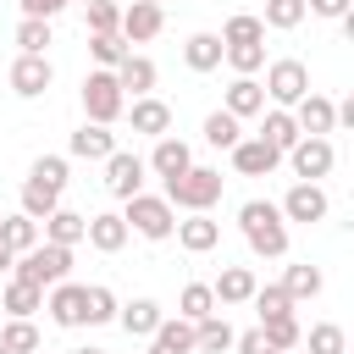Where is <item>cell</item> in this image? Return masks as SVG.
<instances>
[{
	"label": "cell",
	"mask_w": 354,
	"mask_h": 354,
	"mask_svg": "<svg viewBox=\"0 0 354 354\" xmlns=\"http://www.w3.org/2000/svg\"><path fill=\"white\" fill-rule=\"evenodd\" d=\"M277 210H282V221H288V227H293V221H299V227H315V221H326L332 199H326V188H321V183H293V188L282 194V205H277Z\"/></svg>",
	"instance_id": "8"
},
{
	"label": "cell",
	"mask_w": 354,
	"mask_h": 354,
	"mask_svg": "<svg viewBox=\"0 0 354 354\" xmlns=\"http://www.w3.org/2000/svg\"><path fill=\"white\" fill-rule=\"evenodd\" d=\"M299 348H304V354H348V332H343L337 321H315V326L299 337Z\"/></svg>",
	"instance_id": "33"
},
{
	"label": "cell",
	"mask_w": 354,
	"mask_h": 354,
	"mask_svg": "<svg viewBox=\"0 0 354 354\" xmlns=\"http://www.w3.org/2000/svg\"><path fill=\"white\" fill-rule=\"evenodd\" d=\"M61 194H66V155H39L22 177V216L44 221L50 210H61Z\"/></svg>",
	"instance_id": "2"
},
{
	"label": "cell",
	"mask_w": 354,
	"mask_h": 354,
	"mask_svg": "<svg viewBox=\"0 0 354 354\" xmlns=\"http://www.w3.org/2000/svg\"><path fill=\"white\" fill-rule=\"evenodd\" d=\"M282 160L293 166V177H299V183H321V177L337 166V149H332V138H299Z\"/></svg>",
	"instance_id": "9"
},
{
	"label": "cell",
	"mask_w": 354,
	"mask_h": 354,
	"mask_svg": "<svg viewBox=\"0 0 354 354\" xmlns=\"http://www.w3.org/2000/svg\"><path fill=\"white\" fill-rule=\"evenodd\" d=\"M238 138H243V122L238 116H227V111H210L205 116V144L210 149H232Z\"/></svg>",
	"instance_id": "39"
},
{
	"label": "cell",
	"mask_w": 354,
	"mask_h": 354,
	"mask_svg": "<svg viewBox=\"0 0 354 354\" xmlns=\"http://www.w3.org/2000/svg\"><path fill=\"white\" fill-rule=\"evenodd\" d=\"M171 238H177L188 254H210V249L221 243V221H210V210H205V216H183Z\"/></svg>",
	"instance_id": "23"
},
{
	"label": "cell",
	"mask_w": 354,
	"mask_h": 354,
	"mask_svg": "<svg viewBox=\"0 0 354 354\" xmlns=\"http://www.w3.org/2000/svg\"><path fill=\"white\" fill-rule=\"evenodd\" d=\"M304 17H310V11H304V0H266V17H260V22H266V28H277V33H293Z\"/></svg>",
	"instance_id": "42"
},
{
	"label": "cell",
	"mask_w": 354,
	"mask_h": 354,
	"mask_svg": "<svg viewBox=\"0 0 354 354\" xmlns=\"http://www.w3.org/2000/svg\"><path fill=\"white\" fill-rule=\"evenodd\" d=\"M0 343H6V354H39V326L33 321H0Z\"/></svg>",
	"instance_id": "41"
},
{
	"label": "cell",
	"mask_w": 354,
	"mask_h": 354,
	"mask_svg": "<svg viewBox=\"0 0 354 354\" xmlns=\"http://www.w3.org/2000/svg\"><path fill=\"white\" fill-rule=\"evenodd\" d=\"M127 122H133V133H144V138H166L171 133V105L160 100V94H144V100H127V111H122Z\"/></svg>",
	"instance_id": "13"
},
{
	"label": "cell",
	"mask_w": 354,
	"mask_h": 354,
	"mask_svg": "<svg viewBox=\"0 0 354 354\" xmlns=\"http://www.w3.org/2000/svg\"><path fill=\"white\" fill-rule=\"evenodd\" d=\"M111 149H116V133H111V127H94V122H83V127L66 138V155H72V160H105Z\"/></svg>",
	"instance_id": "26"
},
{
	"label": "cell",
	"mask_w": 354,
	"mask_h": 354,
	"mask_svg": "<svg viewBox=\"0 0 354 354\" xmlns=\"http://www.w3.org/2000/svg\"><path fill=\"white\" fill-rule=\"evenodd\" d=\"M0 243H6L11 254H28V249H39L44 238H39V221L17 210V216H0Z\"/></svg>",
	"instance_id": "31"
},
{
	"label": "cell",
	"mask_w": 354,
	"mask_h": 354,
	"mask_svg": "<svg viewBox=\"0 0 354 354\" xmlns=\"http://www.w3.org/2000/svg\"><path fill=\"white\" fill-rule=\"evenodd\" d=\"M254 138H260V144H271L277 155H288V149H293L304 133H299L293 111H277V105H271V111H260V133H254Z\"/></svg>",
	"instance_id": "22"
},
{
	"label": "cell",
	"mask_w": 354,
	"mask_h": 354,
	"mask_svg": "<svg viewBox=\"0 0 354 354\" xmlns=\"http://www.w3.org/2000/svg\"><path fill=\"white\" fill-rule=\"evenodd\" d=\"M232 348H238V354H277V348L266 343V332H260V326H249V332H238V337H232Z\"/></svg>",
	"instance_id": "47"
},
{
	"label": "cell",
	"mask_w": 354,
	"mask_h": 354,
	"mask_svg": "<svg viewBox=\"0 0 354 354\" xmlns=\"http://www.w3.org/2000/svg\"><path fill=\"white\" fill-rule=\"evenodd\" d=\"M238 227H243V243L260 254V260H282L288 254V221L271 199H243L238 205Z\"/></svg>",
	"instance_id": "1"
},
{
	"label": "cell",
	"mask_w": 354,
	"mask_h": 354,
	"mask_svg": "<svg viewBox=\"0 0 354 354\" xmlns=\"http://www.w3.org/2000/svg\"><path fill=\"white\" fill-rule=\"evenodd\" d=\"M260 332H266V343H271L277 354H293V348H299V337H304V326H299L293 315H282V321H266Z\"/></svg>",
	"instance_id": "45"
},
{
	"label": "cell",
	"mask_w": 354,
	"mask_h": 354,
	"mask_svg": "<svg viewBox=\"0 0 354 354\" xmlns=\"http://www.w3.org/2000/svg\"><path fill=\"white\" fill-rule=\"evenodd\" d=\"M11 277H17V282H33V288H55V282L72 277V249H61V243H39V249L17 254Z\"/></svg>",
	"instance_id": "6"
},
{
	"label": "cell",
	"mask_w": 354,
	"mask_h": 354,
	"mask_svg": "<svg viewBox=\"0 0 354 354\" xmlns=\"http://www.w3.org/2000/svg\"><path fill=\"white\" fill-rule=\"evenodd\" d=\"M183 66H188V72H216V66H221V39H216V33H188Z\"/></svg>",
	"instance_id": "32"
},
{
	"label": "cell",
	"mask_w": 354,
	"mask_h": 354,
	"mask_svg": "<svg viewBox=\"0 0 354 354\" xmlns=\"http://www.w3.org/2000/svg\"><path fill=\"white\" fill-rule=\"evenodd\" d=\"M127 221H122V210H100V216H88V232H83V243L88 249H100V254H116V249H127Z\"/></svg>",
	"instance_id": "17"
},
{
	"label": "cell",
	"mask_w": 354,
	"mask_h": 354,
	"mask_svg": "<svg viewBox=\"0 0 354 354\" xmlns=\"http://www.w3.org/2000/svg\"><path fill=\"white\" fill-rule=\"evenodd\" d=\"M55 39H50V22H33V17H22L17 22V55H44Z\"/></svg>",
	"instance_id": "44"
},
{
	"label": "cell",
	"mask_w": 354,
	"mask_h": 354,
	"mask_svg": "<svg viewBox=\"0 0 354 354\" xmlns=\"http://www.w3.org/2000/svg\"><path fill=\"white\" fill-rule=\"evenodd\" d=\"M0 354H6V343H0Z\"/></svg>",
	"instance_id": "54"
},
{
	"label": "cell",
	"mask_w": 354,
	"mask_h": 354,
	"mask_svg": "<svg viewBox=\"0 0 354 354\" xmlns=\"http://www.w3.org/2000/svg\"><path fill=\"white\" fill-rule=\"evenodd\" d=\"M160 183H171V177H183L188 166H194V149L177 138V133H166V138H155V149H149V160H144Z\"/></svg>",
	"instance_id": "15"
},
{
	"label": "cell",
	"mask_w": 354,
	"mask_h": 354,
	"mask_svg": "<svg viewBox=\"0 0 354 354\" xmlns=\"http://www.w3.org/2000/svg\"><path fill=\"white\" fill-rule=\"evenodd\" d=\"M293 354H304V348H293Z\"/></svg>",
	"instance_id": "53"
},
{
	"label": "cell",
	"mask_w": 354,
	"mask_h": 354,
	"mask_svg": "<svg viewBox=\"0 0 354 354\" xmlns=\"http://www.w3.org/2000/svg\"><path fill=\"white\" fill-rule=\"evenodd\" d=\"M122 221H127V232H138V238H149V243H166V238L177 232V210H171L160 194H133V199H122Z\"/></svg>",
	"instance_id": "4"
},
{
	"label": "cell",
	"mask_w": 354,
	"mask_h": 354,
	"mask_svg": "<svg viewBox=\"0 0 354 354\" xmlns=\"http://www.w3.org/2000/svg\"><path fill=\"white\" fill-rule=\"evenodd\" d=\"M83 22H88V33H116L122 28V0H88Z\"/></svg>",
	"instance_id": "43"
},
{
	"label": "cell",
	"mask_w": 354,
	"mask_h": 354,
	"mask_svg": "<svg viewBox=\"0 0 354 354\" xmlns=\"http://www.w3.org/2000/svg\"><path fill=\"white\" fill-rule=\"evenodd\" d=\"M293 304H304V299H315L321 288H326V277H321V266H310V260H299V266H288L282 271V282H277Z\"/></svg>",
	"instance_id": "30"
},
{
	"label": "cell",
	"mask_w": 354,
	"mask_h": 354,
	"mask_svg": "<svg viewBox=\"0 0 354 354\" xmlns=\"http://www.w3.org/2000/svg\"><path fill=\"white\" fill-rule=\"evenodd\" d=\"M221 188H227V177L216 171V166H188L183 177H171L166 188H160V199L171 205V210H188V216H205L216 199H221Z\"/></svg>",
	"instance_id": "3"
},
{
	"label": "cell",
	"mask_w": 354,
	"mask_h": 354,
	"mask_svg": "<svg viewBox=\"0 0 354 354\" xmlns=\"http://www.w3.org/2000/svg\"><path fill=\"white\" fill-rule=\"evenodd\" d=\"M260 88H266V100H271L277 111H293V105L310 94V66H304L299 55H282V61L266 66V83H260Z\"/></svg>",
	"instance_id": "7"
},
{
	"label": "cell",
	"mask_w": 354,
	"mask_h": 354,
	"mask_svg": "<svg viewBox=\"0 0 354 354\" xmlns=\"http://www.w3.org/2000/svg\"><path fill=\"white\" fill-rule=\"evenodd\" d=\"M127 50H133V44H127L122 33H88V55H94L100 72H116V66L127 61Z\"/></svg>",
	"instance_id": "36"
},
{
	"label": "cell",
	"mask_w": 354,
	"mask_h": 354,
	"mask_svg": "<svg viewBox=\"0 0 354 354\" xmlns=\"http://www.w3.org/2000/svg\"><path fill=\"white\" fill-rule=\"evenodd\" d=\"M0 321H6V310H0Z\"/></svg>",
	"instance_id": "55"
},
{
	"label": "cell",
	"mask_w": 354,
	"mask_h": 354,
	"mask_svg": "<svg viewBox=\"0 0 354 354\" xmlns=\"http://www.w3.org/2000/svg\"><path fill=\"white\" fill-rule=\"evenodd\" d=\"M232 321L216 310V315H205V321H194V354H227L232 348Z\"/></svg>",
	"instance_id": "28"
},
{
	"label": "cell",
	"mask_w": 354,
	"mask_h": 354,
	"mask_svg": "<svg viewBox=\"0 0 354 354\" xmlns=\"http://www.w3.org/2000/svg\"><path fill=\"white\" fill-rule=\"evenodd\" d=\"M72 354H105V348H94V343H88V348H72Z\"/></svg>",
	"instance_id": "50"
},
{
	"label": "cell",
	"mask_w": 354,
	"mask_h": 354,
	"mask_svg": "<svg viewBox=\"0 0 354 354\" xmlns=\"http://www.w3.org/2000/svg\"><path fill=\"white\" fill-rule=\"evenodd\" d=\"M293 122H299V133H304V138H332V133H337V111H332V100H326V94H315V88L293 105Z\"/></svg>",
	"instance_id": "14"
},
{
	"label": "cell",
	"mask_w": 354,
	"mask_h": 354,
	"mask_svg": "<svg viewBox=\"0 0 354 354\" xmlns=\"http://www.w3.org/2000/svg\"><path fill=\"white\" fill-rule=\"evenodd\" d=\"M221 44H266V22L254 17V11H238V17H227V28L216 33Z\"/></svg>",
	"instance_id": "37"
},
{
	"label": "cell",
	"mask_w": 354,
	"mask_h": 354,
	"mask_svg": "<svg viewBox=\"0 0 354 354\" xmlns=\"http://www.w3.org/2000/svg\"><path fill=\"white\" fill-rule=\"evenodd\" d=\"M50 83H55L50 55H17V61H11V94H17V100H39Z\"/></svg>",
	"instance_id": "11"
},
{
	"label": "cell",
	"mask_w": 354,
	"mask_h": 354,
	"mask_svg": "<svg viewBox=\"0 0 354 354\" xmlns=\"http://www.w3.org/2000/svg\"><path fill=\"white\" fill-rule=\"evenodd\" d=\"M249 304H254V315H260V326H266V321H282V315H293V310H299V304H293V299H288V293H282L277 282H266V288H254V299H249Z\"/></svg>",
	"instance_id": "38"
},
{
	"label": "cell",
	"mask_w": 354,
	"mask_h": 354,
	"mask_svg": "<svg viewBox=\"0 0 354 354\" xmlns=\"http://www.w3.org/2000/svg\"><path fill=\"white\" fill-rule=\"evenodd\" d=\"M144 155H133V149H111L105 155V194L111 199H133V194H144Z\"/></svg>",
	"instance_id": "10"
},
{
	"label": "cell",
	"mask_w": 354,
	"mask_h": 354,
	"mask_svg": "<svg viewBox=\"0 0 354 354\" xmlns=\"http://www.w3.org/2000/svg\"><path fill=\"white\" fill-rule=\"evenodd\" d=\"M149 6H166V0H149Z\"/></svg>",
	"instance_id": "52"
},
{
	"label": "cell",
	"mask_w": 354,
	"mask_h": 354,
	"mask_svg": "<svg viewBox=\"0 0 354 354\" xmlns=\"http://www.w3.org/2000/svg\"><path fill=\"white\" fill-rule=\"evenodd\" d=\"M44 310H50V321L55 326H83V282H55V288H44Z\"/></svg>",
	"instance_id": "19"
},
{
	"label": "cell",
	"mask_w": 354,
	"mask_h": 354,
	"mask_svg": "<svg viewBox=\"0 0 354 354\" xmlns=\"http://www.w3.org/2000/svg\"><path fill=\"white\" fill-rule=\"evenodd\" d=\"M221 61L238 72V77H254L266 66V44H221Z\"/></svg>",
	"instance_id": "40"
},
{
	"label": "cell",
	"mask_w": 354,
	"mask_h": 354,
	"mask_svg": "<svg viewBox=\"0 0 354 354\" xmlns=\"http://www.w3.org/2000/svg\"><path fill=\"white\" fill-rule=\"evenodd\" d=\"M166 28V6H149V0H133V6H122V39L127 44H149L155 33Z\"/></svg>",
	"instance_id": "12"
},
{
	"label": "cell",
	"mask_w": 354,
	"mask_h": 354,
	"mask_svg": "<svg viewBox=\"0 0 354 354\" xmlns=\"http://www.w3.org/2000/svg\"><path fill=\"white\" fill-rule=\"evenodd\" d=\"M149 354H194V326L177 315H160V326L149 332Z\"/></svg>",
	"instance_id": "29"
},
{
	"label": "cell",
	"mask_w": 354,
	"mask_h": 354,
	"mask_svg": "<svg viewBox=\"0 0 354 354\" xmlns=\"http://www.w3.org/2000/svg\"><path fill=\"white\" fill-rule=\"evenodd\" d=\"M155 77H160V72H155V61H149V55H133V50H127V61L116 66V83H122V94H127V100L155 94Z\"/></svg>",
	"instance_id": "25"
},
{
	"label": "cell",
	"mask_w": 354,
	"mask_h": 354,
	"mask_svg": "<svg viewBox=\"0 0 354 354\" xmlns=\"http://www.w3.org/2000/svg\"><path fill=\"white\" fill-rule=\"evenodd\" d=\"M0 310H6V321H33L39 310H44V288H33V282H6L0 288Z\"/></svg>",
	"instance_id": "24"
},
{
	"label": "cell",
	"mask_w": 354,
	"mask_h": 354,
	"mask_svg": "<svg viewBox=\"0 0 354 354\" xmlns=\"http://www.w3.org/2000/svg\"><path fill=\"white\" fill-rule=\"evenodd\" d=\"M254 288H260V277L249 271V266H227L216 282H210V293H216V310H232V304H249L254 299Z\"/></svg>",
	"instance_id": "18"
},
{
	"label": "cell",
	"mask_w": 354,
	"mask_h": 354,
	"mask_svg": "<svg viewBox=\"0 0 354 354\" xmlns=\"http://www.w3.org/2000/svg\"><path fill=\"white\" fill-rule=\"evenodd\" d=\"M304 11H310V17L337 22V17H348V11H354V0H304Z\"/></svg>",
	"instance_id": "48"
},
{
	"label": "cell",
	"mask_w": 354,
	"mask_h": 354,
	"mask_svg": "<svg viewBox=\"0 0 354 354\" xmlns=\"http://www.w3.org/2000/svg\"><path fill=\"white\" fill-rule=\"evenodd\" d=\"M83 232H88V216H77V210H66V205L39 221V238H44V243H61V249H77Z\"/></svg>",
	"instance_id": "21"
},
{
	"label": "cell",
	"mask_w": 354,
	"mask_h": 354,
	"mask_svg": "<svg viewBox=\"0 0 354 354\" xmlns=\"http://www.w3.org/2000/svg\"><path fill=\"white\" fill-rule=\"evenodd\" d=\"M22 6V17H33V22H55L61 11H66V0H17Z\"/></svg>",
	"instance_id": "46"
},
{
	"label": "cell",
	"mask_w": 354,
	"mask_h": 354,
	"mask_svg": "<svg viewBox=\"0 0 354 354\" xmlns=\"http://www.w3.org/2000/svg\"><path fill=\"white\" fill-rule=\"evenodd\" d=\"M116 321V293L105 282H88L83 288V326H111Z\"/></svg>",
	"instance_id": "34"
},
{
	"label": "cell",
	"mask_w": 354,
	"mask_h": 354,
	"mask_svg": "<svg viewBox=\"0 0 354 354\" xmlns=\"http://www.w3.org/2000/svg\"><path fill=\"white\" fill-rule=\"evenodd\" d=\"M221 111H227V116H238V122L260 116V111H266V88H260V77H232V83H227V94H221Z\"/></svg>",
	"instance_id": "20"
},
{
	"label": "cell",
	"mask_w": 354,
	"mask_h": 354,
	"mask_svg": "<svg viewBox=\"0 0 354 354\" xmlns=\"http://www.w3.org/2000/svg\"><path fill=\"white\" fill-rule=\"evenodd\" d=\"M66 6H72V0H66ZM77 6H88V0H77Z\"/></svg>",
	"instance_id": "51"
},
{
	"label": "cell",
	"mask_w": 354,
	"mask_h": 354,
	"mask_svg": "<svg viewBox=\"0 0 354 354\" xmlns=\"http://www.w3.org/2000/svg\"><path fill=\"white\" fill-rule=\"evenodd\" d=\"M160 304L155 299H127V304H116V326L127 332V337H149L155 326H160Z\"/></svg>",
	"instance_id": "27"
},
{
	"label": "cell",
	"mask_w": 354,
	"mask_h": 354,
	"mask_svg": "<svg viewBox=\"0 0 354 354\" xmlns=\"http://www.w3.org/2000/svg\"><path fill=\"white\" fill-rule=\"evenodd\" d=\"M205 315H216V293H210V282H188L183 293H177V321H205Z\"/></svg>",
	"instance_id": "35"
},
{
	"label": "cell",
	"mask_w": 354,
	"mask_h": 354,
	"mask_svg": "<svg viewBox=\"0 0 354 354\" xmlns=\"http://www.w3.org/2000/svg\"><path fill=\"white\" fill-rule=\"evenodd\" d=\"M83 116L94 122V127H111V122H122V111H127V94H122V83H116V72H88L83 77Z\"/></svg>",
	"instance_id": "5"
},
{
	"label": "cell",
	"mask_w": 354,
	"mask_h": 354,
	"mask_svg": "<svg viewBox=\"0 0 354 354\" xmlns=\"http://www.w3.org/2000/svg\"><path fill=\"white\" fill-rule=\"evenodd\" d=\"M11 266H17V254H11L6 243H0V277H11Z\"/></svg>",
	"instance_id": "49"
},
{
	"label": "cell",
	"mask_w": 354,
	"mask_h": 354,
	"mask_svg": "<svg viewBox=\"0 0 354 354\" xmlns=\"http://www.w3.org/2000/svg\"><path fill=\"white\" fill-rule=\"evenodd\" d=\"M227 155H232V171H238V177H271V171L282 166V155H277L271 144H260V138H238Z\"/></svg>",
	"instance_id": "16"
}]
</instances>
